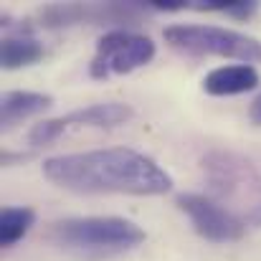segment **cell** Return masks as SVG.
I'll return each mask as SVG.
<instances>
[{"label": "cell", "instance_id": "8992f818", "mask_svg": "<svg viewBox=\"0 0 261 261\" xmlns=\"http://www.w3.org/2000/svg\"><path fill=\"white\" fill-rule=\"evenodd\" d=\"M132 107L122 104V101H101V104H89L82 109H74L64 117L56 119H46L41 124H36L28 135V142L33 147H43L51 145L54 140H59L61 135L71 132V129H84V127H96V129H109L117 124H124L127 119H132Z\"/></svg>", "mask_w": 261, "mask_h": 261}, {"label": "cell", "instance_id": "6da1fadb", "mask_svg": "<svg viewBox=\"0 0 261 261\" xmlns=\"http://www.w3.org/2000/svg\"><path fill=\"white\" fill-rule=\"evenodd\" d=\"M43 175L71 193L163 195L173 188V177L152 158L129 147L56 155L43 163Z\"/></svg>", "mask_w": 261, "mask_h": 261}, {"label": "cell", "instance_id": "5b68a950", "mask_svg": "<svg viewBox=\"0 0 261 261\" xmlns=\"http://www.w3.org/2000/svg\"><path fill=\"white\" fill-rule=\"evenodd\" d=\"M208 180L216 193L221 195H236L246 198L249 203V218L246 223L261 226V173L246 160L236 155L216 152L205 163Z\"/></svg>", "mask_w": 261, "mask_h": 261}, {"label": "cell", "instance_id": "7c38bea8", "mask_svg": "<svg viewBox=\"0 0 261 261\" xmlns=\"http://www.w3.org/2000/svg\"><path fill=\"white\" fill-rule=\"evenodd\" d=\"M193 8H200V10H221V13H228V15H236V18H249V15H254V10L259 8V3H244V0L221 3V0H213V3H195Z\"/></svg>", "mask_w": 261, "mask_h": 261}, {"label": "cell", "instance_id": "7a4b0ae2", "mask_svg": "<svg viewBox=\"0 0 261 261\" xmlns=\"http://www.w3.org/2000/svg\"><path fill=\"white\" fill-rule=\"evenodd\" d=\"M145 239L135 221L119 216H74L54 221L48 228V241L79 259L119 256L137 249Z\"/></svg>", "mask_w": 261, "mask_h": 261}, {"label": "cell", "instance_id": "4fadbf2b", "mask_svg": "<svg viewBox=\"0 0 261 261\" xmlns=\"http://www.w3.org/2000/svg\"><path fill=\"white\" fill-rule=\"evenodd\" d=\"M249 119H251L254 124H259L261 127V94L251 101V107H249Z\"/></svg>", "mask_w": 261, "mask_h": 261}, {"label": "cell", "instance_id": "277c9868", "mask_svg": "<svg viewBox=\"0 0 261 261\" xmlns=\"http://www.w3.org/2000/svg\"><path fill=\"white\" fill-rule=\"evenodd\" d=\"M155 59L152 38L132 31H109L96 41V54L89 64L91 79H109L147 66Z\"/></svg>", "mask_w": 261, "mask_h": 261}, {"label": "cell", "instance_id": "ba28073f", "mask_svg": "<svg viewBox=\"0 0 261 261\" xmlns=\"http://www.w3.org/2000/svg\"><path fill=\"white\" fill-rule=\"evenodd\" d=\"M259 87V71L251 64L218 66L203 79V91L211 96H236Z\"/></svg>", "mask_w": 261, "mask_h": 261}, {"label": "cell", "instance_id": "8fae6325", "mask_svg": "<svg viewBox=\"0 0 261 261\" xmlns=\"http://www.w3.org/2000/svg\"><path fill=\"white\" fill-rule=\"evenodd\" d=\"M36 223V213L28 205H8L0 216V244L8 249L18 244Z\"/></svg>", "mask_w": 261, "mask_h": 261}, {"label": "cell", "instance_id": "9c48e42d", "mask_svg": "<svg viewBox=\"0 0 261 261\" xmlns=\"http://www.w3.org/2000/svg\"><path fill=\"white\" fill-rule=\"evenodd\" d=\"M54 104L51 94L43 91H5L0 96V127L10 129L18 122H25Z\"/></svg>", "mask_w": 261, "mask_h": 261}, {"label": "cell", "instance_id": "52a82bcc", "mask_svg": "<svg viewBox=\"0 0 261 261\" xmlns=\"http://www.w3.org/2000/svg\"><path fill=\"white\" fill-rule=\"evenodd\" d=\"M177 208L190 218L198 236L213 241V244H228L239 241L246 233V221L236 216L231 208L216 203L208 195L200 193H180L175 198Z\"/></svg>", "mask_w": 261, "mask_h": 261}, {"label": "cell", "instance_id": "3957f363", "mask_svg": "<svg viewBox=\"0 0 261 261\" xmlns=\"http://www.w3.org/2000/svg\"><path fill=\"white\" fill-rule=\"evenodd\" d=\"M163 36L173 48L193 56H221V59H236L241 64L261 61V41L233 28L203 25V23H175L163 31Z\"/></svg>", "mask_w": 261, "mask_h": 261}, {"label": "cell", "instance_id": "30bf717a", "mask_svg": "<svg viewBox=\"0 0 261 261\" xmlns=\"http://www.w3.org/2000/svg\"><path fill=\"white\" fill-rule=\"evenodd\" d=\"M41 59H43V43L38 38H33L31 33H13V36L3 38V48H0L3 69L31 66Z\"/></svg>", "mask_w": 261, "mask_h": 261}]
</instances>
